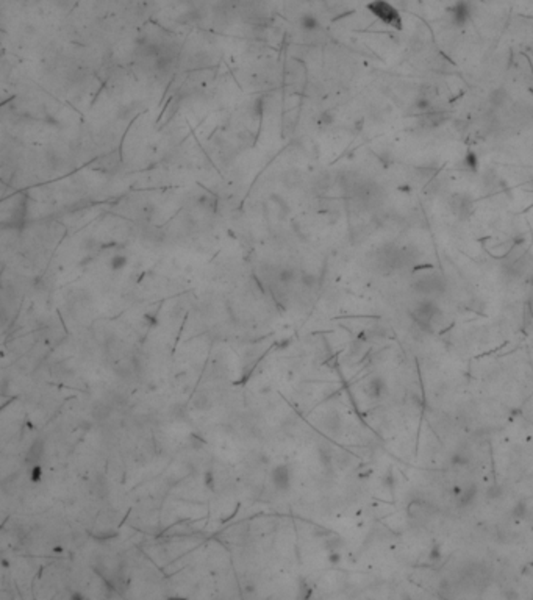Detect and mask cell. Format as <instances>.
Returning a JSON list of instances; mask_svg holds the SVG:
<instances>
[{
    "label": "cell",
    "instance_id": "2",
    "mask_svg": "<svg viewBox=\"0 0 533 600\" xmlns=\"http://www.w3.org/2000/svg\"><path fill=\"white\" fill-rule=\"evenodd\" d=\"M270 480L272 485L277 488L278 491H288L291 488L293 482V469L290 464H277L272 470H270Z\"/></svg>",
    "mask_w": 533,
    "mask_h": 600
},
{
    "label": "cell",
    "instance_id": "1",
    "mask_svg": "<svg viewBox=\"0 0 533 600\" xmlns=\"http://www.w3.org/2000/svg\"><path fill=\"white\" fill-rule=\"evenodd\" d=\"M368 10L372 16H375L380 22L388 25V27H393L397 30L402 28L403 21L400 13L397 11L394 5L386 2V0H372L371 3H368Z\"/></svg>",
    "mask_w": 533,
    "mask_h": 600
},
{
    "label": "cell",
    "instance_id": "7",
    "mask_svg": "<svg viewBox=\"0 0 533 600\" xmlns=\"http://www.w3.org/2000/svg\"><path fill=\"white\" fill-rule=\"evenodd\" d=\"M488 102L493 108H504L510 102V94L504 88H496L494 91H491V94H489Z\"/></svg>",
    "mask_w": 533,
    "mask_h": 600
},
{
    "label": "cell",
    "instance_id": "8",
    "mask_svg": "<svg viewBox=\"0 0 533 600\" xmlns=\"http://www.w3.org/2000/svg\"><path fill=\"white\" fill-rule=\"evenodd\" d=\"M192 407L197 411H208L213 407V400L207 392H197L192 399Z\"/></svg>",
    "mask_w": 533,
    "mask_h": 600
},
{
    "label": "cell",
    "instance_id": "18",
    "mask_svg": "<svg viewBox=\"0 0 533 600\" xmlns=\"http://www.w3.org/2000/svg\"><path fill=\"white\" fill-rule=\"evenodd\" d=\"M303 283H305L307 286H311L313 283H315V277H313V275H305V277H303Z\"/></svg>",
    "mask_w": 533,
    "mask_h": 600
},
{
    "label": "cell",
    "instance_id": "20",
    "mask_svg": "<svg viewBox=\"0 0 533 600\" xmlns=\"http://www.w3.org/2000/svg\"><path fill=\"white\" fill-rule=\"evenodd\" d=\"M63 550H64L63 547H53V552H55V553H63Z\"/></svg>",
    "mask_w": 533,
    "mask_h": 600
},
{
    "label": "cell",
    "instance_id": "9",
    "mask_svg": "<svg viewBox=\"0 0 533 600\" xmlns=\"http://www.w3.org/2000/svg\"><path fill=\"white\" fill-rule=\"evenodd\" d=\"M109 416H111V405H109V404L100 402V404H97L94 408H92V417H94L97 422L107 421Z\"/></svg>",
    "mask_w": 533,
    "mask_h": 600
},
{
    "label": "cell",
    "instance_id": "16",
    "mask_svg": "<svg viewBox=\"0 0 533 600\" xmlns=\"http://www.w3.org/2000/svg\"><path fill=\"white\" fill-rule=\"evenodd\" d=\"M172 411H174V417L177 419V421H182V419H185V417H186V414H185V411H183V407H182V405H175V407L172 408Z\"/></svg>",
    "mask_w": 533,
    "mask_h": 600
},
{
    "label": "cell",
    "instance_id": "10",
    "mask_svg": "<svg viewBox=\"0 0 533 600\" xmlns=\"http://www.w3.org/2000/svg\"><path fill=\"white\" fill-rule=\"evenodd\" d=\"M479 157H477V153L476 152H468L466 153V157L463 158V161H461V167L463 169H466V170H469V172H477L479 170Z\"/></svg>",
    "mask_w": 533,
    "mask_h": 600
},
{
    "label": "cell",
    "instance_id": "24",
    "mask_svg": "<svg viewBox=\"0 0 533 600\" xmlns=\"http://www.w3.org/2000/svg\"><path fill=\"white\" fill-rule=\"evenodd\" d=\"M530 185H532V188H533V180H532V182H530Z\"/></svg>",
    "mask_w": 533,
    "mask_h": 600
},
{
    "label": "cell",
    "instance_id": "3",
    "mask_svg": "<svg viewBox=\"0 0 533 600\" xmlns=\"http://www.w3.org/2000/svg\"><path fill=\"white\" fill-rule=\"evenodd\" d=\"M472 18V5L468 0H456V3L451 8V21L456 27L466 25Z\"/></svg>",
    "mask_w": 533,
    "mask_h": 600
},
{
    "label": "cell",
    "instance_id": "19",
    "mask_svg": "<svg viewBox=\"0 0 533 600\" xmlns=\"http://www.w3.org/2000/svg\"><path fill=\"white\" fill-rule=\"evenodd\" d=\"M328 561H330V563H333V564H336L338 561H340V555H338V553H335V552H333L332 555H330V556H328Z\"/></svg>",
    "mask_w": 533,
    "mask_h": 600
},
{
    "label": "cell",
    "instance_id": "14",
    "mask_svg": "<svg viewBox=\"0 0 533 600\" xmlns=\"http://www.w3.org/2000/svg\"><path fill=\"white\" fill-rule=\"evenodd\" d=\"M30 480H31V483H41V480H42V467H41L39 463H38V464H33V466H31Z\"/></svg>",
    "mask_w": 533,
    "mask_h": 600
},
{
    "label": "cell",
    "instance_id": "22",
    "mask_svg": "<svg viewBox=\"0 0 533 600\" xmlns=\"http://www.w3.org/2000/svg\"><path fill=\"white\" fill-rule=\"evenodd\" d=\"M71 597H72V599H83V596H81V594H77V593H74Z\"/></svg>",
    "mask_w": 533,
    "mask_h": 600
},
{
    "label": "cell",
    "instance_id": "21",
    "mask_svg": "<svg viewBox=\"0 0 533 600\" xmlns=\"http://www.w3.org/2000/svg\"><path fill=\"white\" fill-rule=\"evenodd\" d=\"M286 346H290V341H288V339L282 341V344H280V349H283V347H286Z\"/></svg>",
    "mask_w": 533,
    "mask_h": 600
},
{
    "label": "cell",
    "instance_id": "15",
    "mask_svg": "<svg viewBox=\"0 0 533 600\" xmlns=\"http://www.w3.org/2000/svg\"><path fill=\"white\" fill-rule=\"evenodd\" d=\"M204 485L208 490H214V474L211 472V470H207L204 474Z\"/></svg>",
    "mask_w": 533,
    "mask_h": 600
},
{
    "label": "cell",
    "instance_id": "13",
    "mask_svg": "<svg viewBox=\"0 0 533 600\" xmlns=\"http://www.w3.org/2000/svg\"><path fill=\"white\" fill-rule=\"evenodd\" d=\"M94 490L97 491V494H99V497L100 499H104V497H107L108 495V485H107V482H105V478L102 477V475H99L97 477V482H96V488Z\"/></svg>",
    "mask_w": 533,
    "mask_h": 600
},
{
    "label": "cell",
    "instance_id": "17",
    "mask_svg": "<svg viewBox=\"0 0 533 600\" xmlns=\"http://www.w3.org/2000/svg\"><path fill=\"white\" fill-rule=\"evenodd\" d=\"M294 278V272L291 271V269H283L282 272H280V280L282 281H291Z\"/></svg>",
    "mask_w": 533,
    "mask_h": 600
},
{
    "label": "cell",
    "instance_id": "4",
    "mask_svg": "<svg viewBox=\"0 0 533 600\" xmlns=\"http://www.w3.org/2000/svg\"><path fill=\"white\" fill-rule=\"evenodd\" d=\"M451 208H452V211H453L458 218L466 219V218L471 216V213H472V202H471L469 197L458 194V195H453V197H452Z\"/></svg>",
    "mask_w": 533,
    "mask_h": 600
},
{
    "label": "cell",
    "instance_id": "6",
    "mask_svg": "<svg viewBox=\"0 0 533 600\" xmlns=\"http://www.w3.org/2000/svg\"><path fill=\"white\" fill-rule=\"evenodd\" d=\"M42 455H44V441L42 439H36L30 445V449L25 455V463H30V464H38L41 461Z\"/></svg>",
    "mask_w": 533,
    "mask_h": 600
},
{
    "label": "cell",
    "instance_id": "11",
    "mask_svg": "<svg viewBox=\"0 0 533 600\" xmlns=\"http://www.w3.org/2000/svg\"><path fill=\"white\" fill-rule=\"evenodd\" d=\"M300 28L305 31H316L319 28V22L313 14H303L300 18Z\"/></svg>",
    "mask_w": 533,
    "mask_h": 600
},
{
    "label": "cell",
    "instance_id": "23",
    "mask_svg": "<svg viewBox=\"0 0 533 600\" xmlns=\"http://www.w3.org/2000/svg\"><path fill=\"white\" fill-rule=\"evenodd\" d=\"M2 563H3V568H8V561L6 560H2Z\"/></svg>",
    "mask_w": 533,
    "mask_h": 600
},
{
    "label": "cell",
    "instance_id": "5",
    "mask_svg": "<svg viewBox=\"0 0 533 600\" xmlns=\"http://www.w3.org/2000/svg\"><path fill=\"white\" fill-rule=\"evenodd\" d=\"M447 119H449V113H446V111H441V109H433V108L427 111L426 114H422V122L428 127H439V125H443Z\"/></svg>",
    "mask_w": 533,
    "mask_h": 600
},
{
    "label": "cell",
    "instance_id": "12",
    "mask_svg": "<svg viewBox=\"0 0 533 600\" xmlns=\"http://www.w3.org/2000/svg\"><path fill=\"white\" fill-rule=\"evenodd\" d=\"M127 256H124V255H114L111 260H109V268H111L113 271H121V269H124L125 266H127Z\"/></svg>",
    "mask_w": 533,
    "mask_h": 600
}]
</instances>
